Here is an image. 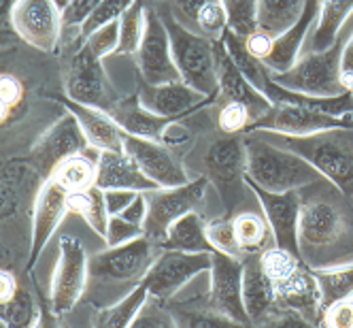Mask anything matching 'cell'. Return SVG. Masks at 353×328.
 Wrapping results in <instances>:
<instances>
[{"label":"cell","instance_id":"obj_1","mask_svg":"<svg viewBox=\"0 0 353 328\" xmlns=\"http://www.w3.org/2000/svg\"><path fill=\"white\" fill-rule=\"evenodd\" d=\"M298 241L309 267H334L353 256V203L325 177L300 188Z\"/></svg>","mask_w":353,"mask_h":328},{"label":"cell","instance_id":"obj_2","mask_svg":"<svg viewBox=\"0 0 353 328\" xmlns=\"http://www.w3.org/2000/svg\"><path fill=\"white\" fill-rule=\"evenodd\" d=\"M247 147V177L268 192L300 190L323 180V175L296 151L258 139L251 133L245 139Z\"/></svg>","mask_w":353,"mask_h":328},{"label":"cell","instance_id":"obj_3","mask_svg":"<svg viewBox=\"0 0 353 328\" xmlns=\"http://www.w3.org/2000/svg\"><path fill=\"white\" fill-rule=\"evenodd\" d=\"M353 128H334L307 137L279 135L281 147L309 160L327 182L353 200Z\"/></svg>","mask_w":353,"mask_h":328},{"label":"cell","instance_id":"obj_4","mask_svg":"<svg viewBox=\"0 0 353 328\" xmlns=\"http://www.w3.org/2000/svg\"><path fill=\"white\" fill-rule=\"evenodd\" d=\"M162 19L170 37L172 58L181 73V81L207 96L219 94L213 39L190 30L172 15H164Z\"/></svg>","mask_w":353,"mask_h":328},{"label":"cell","instance_id":"obj_5","mask_svg":"<svg viewBox=\"0 0 353 328\" xmlns=\"http://www.w3.org/2000/svg\"><path fill=\"white\" fill-rule=\"evenodd\" d=\"M343 39L325 49V52H313L298 60L285 73H272V79L290 90L311 94V96H339L345 90L341 81V54Z\"/></svg>","mask_w":353,"mask_h":328},{"label":"cell","instance_id":"obj_6","mask_svg":"<svg viewBox=\"0 0 353 328\" xmlns=\"http://www.w3.org/2000/svg\"><path fill=\"white\" fill-rule=\"evenodd\" d=\"M207 180L217 188L225 211H234V207L243 200L245 177H247V147L245 139L236 135L221 137L211 143L207 156Z\"/></svg>","mask_w":353,"mask_h":328},{"label":"cell","instance_id":"obj_7","mask_svg":"<svg viewBox=\"0 0 353 328\" xmlns=\"http://www.w3.org/2000/svg\"><path fill=\"white\" fill-rule=\"evenodd\" d=\"M160 251L162 247L147 235L121 245H107L90 258V275L103 282H137L143 280Z\"/></svg>","mask_w":353,"mask_h":328},{"label":"cell","instance_id":"obj_8","mask_svg":"<svg viewBox=\"0 0 353 328\" xmlns=\"http://www.w3.org/2000/svg\"><path fill=\"white\" fill-rule=\"evenodd\" d=\"M213 258L209 251H181V249H162L154 264L145 273V284L149 296L160 302L172 298L198 273L211 271Z\"/></svg>","mask_w":353,"mask_h":328},{"label":"cell","instance_id":"obj_9","mask_svg":"<svg viewBox=\"0 0 353 328\" xmlns=\"http://www.w3.org/2000/svg\"><path fill=\"white\" fill-rule=\"evenodd\" d=\"M334 128H353V113L332 115L325 111L298 107V105H272L268 113L251 122L247 133H272V135H292L307 137Z\"/></svg>","mask_w":353,"mask_h":328},{"label":"cell","instance_id":"obj_10","mask_svg":"<svg viewBox=\"0 0 353 328\" xmlns=\"http://www.w3.org/2000/svg\"><path fill=\"white\" fill-rule=\"evenodd\" d=\"M207 188H209V180L198 177L183 186L151 192V196L147 200L149 211H147V220H145V235L160 245L166 239L168 229L176 220L194 211L200 203H203Z\"/></svg>","mask_w":353,"mask_h":328},{"label":"cell","instance_id":"obj_11","mask_svg":"<svg viewBox=\"0 0 353 328\" xmlns=\"http://www.w3.org/2000/svg\"><path fill=\"white\" fill-rule=\"evenodd\" d=\"M88 147L90 141L81 128L79 119L68 111L47 133H43V137L34 143L28 160L41 175V180L47 182L52 180V175L60 162H64L70 156L83 154Z\"/></svg>","mask_w":353,"mask_h":328},{"label":"cell","instance_id":"obj_12","mask_svg":"<svg viewBox=\"0 0 353 328\" xmlns=\"http://www.w3.org/2000/svg\"><path fill=\"white\" fill-rule=\"evenodd\" d=\"M66 96L77 103L111 111L117 105V94L111 86L100 60L88 45H83L70 60L66 79Z\"/></svg>","mask_w":353,"mask_h":328},{"label":"cell","instance_id":"obj_13","mask_svg":"<svg viewBox=\"0 0 353 328\" xmlns=\"http://www.w3.org/2000/svg\"><path fill=\"white\" fill-rule=\"evenodd\" d=\"M90 275V260L79 239L64 235L60 239V258L52 280V311L68 313L81 298Z\"/></svg>","mask_w":353,"mask_h":328},{"label":"cell","instance_id":"obj_14","mask_svg":"<svg viewBox=\"0 0 353 328\" xmlns=\"http://www.w3.org/2000/svg\"><path fill=\"white\" fill-rule=\"evenodd\" d=\"M137 66L141 79L147 84L160 86L181 81V73L172 58L170 37L164 26V19L154 9H147L145 13V35L137 52Z\"/></svg>","mask_w":353,"mask_h":328},{"label":"cell","instance_id":"obj_15","mask_svg":"<svg viewBox=\"0 0 353 328\" xmlns=\"http://www.w3.org/2000/svg\"><path fill=\"white\" fill-rule=\"evenodd\" d=\"M11 23L15 32L32 47L41 52H54L60 37L62 11L54 0H15Z\"/></svg>","mask_w":353,"mask_h":328},{"label":"cell","instance_id":"obj_16","mask_svg":"<svg viewBox=\"0 0 353 328\" xmlns=\"http://www.w3.org/2000/svg\"><path fill=\"white\" fill-rule=\"evenodd\" d=\"M245 184L254 190L258 196L262 211L270 224L274 245H279L296 256L300 254V241H298V222H300V190L290 192H268L256 182L245 177Z\"/></svg>","mask_w":353,"mask_h":328},{"label":"cell","instance_id":"obj_17","mask_svg":"<svg viewBox=\"0 0 353 328\" xmlns=\"http://www.w3.org/2000/svg\"><path fill=\"white\" fill-rule=\"evenodd\" d=\"M211 292L209 305L225 316L234 318L239 324L249 326L251 318L247 316L243 302V260L236 256L213 251L211 254Z\"/></svg>","mask_w":353,"mask_h":328},{"label":"cell","instance_id":"obj_18","mask_svg":"<svg viewBox=\"0 0 353 328\" xmlns=\"http://www.w3.org/2000/svg\"><path fill=\"white\" fill-rule=\"evenodd\" d=\"M141 103L158 115L164 117H176L181 119L188 113H194L198 109H203L205 105L213 103L217 94H203L194 90L192 86L183 81H172V84H147L145 79L139 77V90H137Z\"/></svg>","mask_w":353,"mask_h":328},{"label":"cell","instance_id":"obj_19","mask_svg":"<svg viewBox=\"0 0 353 328\" xmlns=\"http://www.w3.org/2000/svg\"><path fill=\"white\" fill-rule=\"evenodd\" d=\"M66 213H68V192L56 180H47L37 192L34 207H32V237H30L28 271L37 264L45 245L54 237L56 229Z\"/></svg>","mask_w":353,"mask_h":328},{"label":"cell","instance_id":"obj_20","mask_svg":"<svg viewBox=\"0 0 353 328\" xmlns=\"http://www.w3.org/2000/svg\"><path fill=\"white\" fill-rule=\"evenodd\" d=\"M123 151L130 154L132 160L141 166V171L149 180H154L160 188H176L188 184V175L176 162V158L160 143L134 135H123Z\"/></svg>","mask_w":353,"mask_h":328},{"label":"cell","instance_id":"obj_21","mask_svg":"<svg viewBox=\"0 0 353 328\" xmlns=\"http://www.w3.org/2000/svg\"><path fill=\"white\" fill-rule=\"evenodd\" d=\"M213 52H215V68H217L219 92L228 100H236V103L247 105L251 115H254V119L268 113L272 109V103L262 92H258L254 86H251V81L245 77V73L239 68V64L230 56L223 39L213 41Z\"/></svg>","mask_w":353,"mask_h":328},{"label":"cell","instance_id":"obj_22","mask_svg":"<svg viewBox=\"0 0 353 328\" xmlns=\"http://www.w3.org/2000/svg\"><path fill=\"white\" fill-rule=\"evenodd\" d=\"M276 288V307L296 309L305 316L311 326H321L323 318V302L319 282L309 264L296 269L288 280L279 282Z\"/></svg>","mask_w":353,"mask_h":328},{"label":"cell","instance_id":"obj_23","mask_svg":"<svg viewBox=\"0 0 353 328\" xmlns=\"http://www.w3.org/2000/svg\"><path fill=\"white\" fill-rule=\"evenodd\" d=\"M96 186L103 190H134V192H156L160 186L149 180L141 166L123 149H103L98 158Z\"/></svg>","mask_w":353,"mask_h":328},{"label":"cell","instance_id":"obj_24","mask_svg":"<svg viewBox=\"0 0 353 328\" xmlns=\"http://www.w3.org/2000/svg\"><path fill=\"white\" fill-rule=\"evenodd\" d=\"M243 302L251 322L262 324L276 307V288L260 262V254L243 258Z\"/></svg>","mask_w":353,"mask_h":328},{"label":"cell","instance_id":"obj_25","mask_svg":"<svg viewBox=\"0 0 353 328\" xmlns=\"http://www.w3.org/2000/svg\"><path fill=\"white\" fill-rule=\"evenodd\" d=\"M60 103L79 119L81 128L90 141V145L98 149H123V128L111 117L109 111L77 103L68 96H58Z\"/></svg>","mask_w":353,"mask_h":328},{"label":"cell","instance_id":"obj_26","mask_svg":"<svg viewBox=\"0 0 353 328\" xmlns=\"http://www.w3.org/2000/svg\"><path fill=\"white\" fill-rule=\"evenodd\" d=\"M111 117L121 126L123 133L151 139V141H164V133L170 124L176 122V117H164L154 111H149L143 103L139 94L128 96V98H119L117 105L109 111Z\"/></svg>","mask_w":353,"mask_h":328},{"label":"cell","instance_id":"obj_27","mask_svg":"<svg viewBox=\"0 0 353 328\" xmlns=\"http://www.w3.org/2000/svg\"><path fill=\"white\" fill-rule=\"evenodd\" d=\"M317 15H319V0H307L305 11H302L300 19L288 32H283L281 37H274L272 52L268 54L266 60H262L272 73H285L296 64L300 47L307 39L311 23L317 21Z\"/></svg>","mask_w":353,"mask_h":328},{"label":"cell","instance_id":"obj_28","mask_svg":"<svg viewBox=\"0 0 353 328\" xmlns=\"http://www.w3.org/2000/svg\"><path fill=\"white\" fill-rule=\"evenodd\" d=\"M45 182L28 158L9 160L3 171V218H11L30 190H41Z\"/></svg>","mask_w":353,"mask_h":328},{"label":"cell","instance_id":"obj_29","mask_svg":"<svg viewBox=\"0 0 353 328\" xmlns=\"http://www.w3.org/2000/svg\"><path fill=\"white\" fill-rule=\"evenodd\" d=\"M100 151L94 145H90L83 154L70 156L64 162L58 164L54 171L52 180H56L66 192H83L96 186V175H98V158Z\"/></svg>","mask_w":353,"mask_h":328},{"label":"cell","instance_id":"obj_30","mask_svg":"<svg viewBox=\"0 0 353 328\" xmlns=\"http://www.w3.org/2000/svg\"><path fill=\"white\" fill-rule=\"evenodd\" d=\"M162 249H181V251H217L213 243L207 237V222H203L196 211H190L176 220L168 233L166 239L160 243Z\"/></svg>","mask_w":353,"mask_h":328},{"label":"cell","instance_id":"obj_31","mask_svg":"<svg viewBox=\"0 0 353 328\" xmlns=\"http://www.w3.org/2000/svg\"><path fill=\"white\" fill-rule=\"evenodd\" d=\"M353 11V0H319L317 26L311 39L313 52H325L330 49L343 30V23Z\"/></svg>","mask_w":353,"mask_h":328},{"label":"cell","instance_id":"obj_32","mask_svg":"<svg viewBox=\"0 0 353 328\" xmlns=\"http://www.w3.org/2000/svg\"><path fill=\"white\" fill-rule=\"evenodd\" d=\"M68 211L81 215L98 237L103 239L107 237L111 213L107 207V196L103 188L92 186L90 190L83 192H68Z\"/></svg>","mask_w":353,"mask_h":328},{"label":"cell","instance_id":"obj_33","mask_svg":"<svg viewBox=\"0 0 353 328\" xmlns=\"http://www.w3.org/2000/svg\"><path fill=\"white\" fill-rule=\"evenodd\" d=\"M234 222V235L236 243L243 251V256L247 254H262L270 245H274V235L272 229L266 220L256 211H243L232 218Z\"/></svg>","mask_w":353,"mask_h":328},{"label":"cell","instance_id":"obj_34","mask_svg":"<svg viewBox=\"0 0 353 328\" xmlns=\"http://www.w3.org/2000/svg\"><path fill=\"white\" fill-rule=\"evenodd\" d=\"M307 0H258V30L281 37L300 19Z\"/></svg>","mask_w":353,"mask_h":328},{"label":"cell","instance_id":"obj_35","mask_svg":"<svg viewBox=\"0 0 353 328\" xmlns=\"http://www.w3.org/2000/svg\"><path fill=\"white\" fill-rule=\"evenodd\" d=\"M149 298V288L145 284V280H139V284L132 288V292L128 296H123L119 302L111 307L100 309L92 324L94 326H105V328H121V326H132L137 316L143 311L145 302Z\"/></svg>","mask_w":353,"mask_h":328},{"label":"cell","instance_id":"obj_36","mask_svg":"<svg viewBox=\"0 0 353 328\" xmlns=\"http://www.w3.org/2000/svg\"><path fill=\"white\" fill-rule=\"evenodd\" d=\"M321 290L323 311L336 300L353 298V262H343L334 267H311Z\"/></svg>","mask_w":353,"mask_h":328},{"label":"cell","instance_id":"obj_37","mask_svg":"<svg viewBox=\"0 0 353 328\" xmlns=\"http://www.w3.org/2000/svg\"><path fill=\"white\" fill-rule=\"evenodd\" d=\"M145 13L147 7L143 0L134 3L125 9V13L119 17V47L115 54H137L143 35H145Z\"/></svg>","mask_w":353,"mask_h":328},{"label":"cell","instance_id":"obj_38","mask_svg":"<svg viewBox=\"0 0 353 328\" xmlns=\"http://www.w3.org/2000/svg\"><path fill=\"white\" fill-rule=\"evenodd\" d=\"M0 322L3 326H37L39 320V307L32 300L30 292L17 288V292L9 298L0 302Z\"/></svg>","mask_w":353,"mask_h":328},{"label":"cell","instance_id":"obj_39","mask_svg":"<svg viewBox=\"0 0 353 328\" xmlns=\"http://www.w3.org/2000/svg\"><path fill=\"white\" fill-rule=\"evenodd\" d=\"M170 313H172L176 326H209V328H217V326H223V328L243 326L234 318L213 309L211 305L207 309H190V311H188L185 305H170Z\"/></svg>","mask_w":353,"mask_h":328},{"label":"cell","instance_id":"obj_40","mask_svg":"<svg viewBox=\"0 0 353 328\" xmlns=\"http://www.w3.org/2000/svg\"><path fill=\"white\" fill-rule=\"evenodd\" d=\"M260 262H262V269L266 271V275L274 282V286L288 280L296 269L302 267L300 256L292 254V251H288L279 245H270L266 251H262Z\"/></svg>","mask_w":353,"mask_h":328},{"label":"cell","instance_id":"obj_41","mask_svg":"<svg viewBox=\"0 0 353 328\" xmlns=\"http://www.w3.org/2000/svg\"><path fill=\"white\" fill-rule=\"evenodd\" d=\"M228 11V26L247 37L258 28V0H221Z\"/></svg>","mask_w":353,"mask_h":328},{"label":"cell","instance_id":"obj_42","mask_svg":"<svg viewBox=\"0 0 353 328\" xmlns=\"http://www.w3.org/2000/svg\"><path fill=\"white\" fill-rule=\"evenodd\" d=\"M132 3L134 0H103V3L94 9V13L81 23V37L88 39L98 28H103V26H107V23L119 19Z\"/></svg>","mask_w":353,"mask_h":328},{"label":"cell","instance_id":"obj_43","mask_svg":"<svg viewBox=\"0 0 353 328\" xmlns=\"http://www.w3.org/2000/svg\"><path fill=\"white\" fill-rule=\"evenodd\" d=\"M207 237L213 243V247L217 251H223V254L230 256H243V251L236 243V235H234V222L232 218H217L207 222Z\"/></svg>","mask_w":353,"mask_h":328},{"label":"cell","instance_id":"obj_44","mask_svg":"<svg viewBox=\"0 0 353 328\" xmlns=\"http://www.w3.org/2000/svg\"><path fill=\"white\" fill-rule=\"evenodd\" d=\"M251 122H254V115H251L249 107L243 105V103H236V100H228V103L221 107L219 117H217L219 131L223 135H241V133H247Z\"/></svg>","mask_w":353,"mask_h":328},{"label":"cell","instance_id":"obj_45","mask_svg":"<svg viewBox=\"0 0 353 328\" xmlns=\"http://www.w3.org/2000/svg\"><path fill=\"white\" fill-rule=\"evenodd\" d=\"M85 45L100 60H105L107 56L115 54L117 47H119V19L107 23V26L98 28L94 35H90L85 39Z\"/></svg>","mask_w":353,"mask_h":328},{"label":"cell","instance_id":"obj_46","mask_svg":"<svg viewBox=\"0 0 353 328\" xmlns=\"http://www.w3.org/2000/svg\"><path fill=\"white\" fill-rule=\"evenodd\" d=\"M0 96H3V105H0L3 124H9L23 100V86L15 75H9V73L3 75V79H0Z\"/></svg>","mask_w":353,"mask_h":328},{"label":"cell","instance_id":"obj_47","mask_svg":"<svg viewBox=\"0 0 353 328\" xmlns=\"http://www.w3.org/2000/svg\"><path fill=\"white\" fill-rule=\"evenodd\" d=\"M145 235V226L141 224H134L130 220H125L123 215H111L109 220V231H107V245L113 247V245H121V243H128L137 237H143Z\"/></svg>","mask_w":353,"mask_h":328},{"label":"cell","instance_id":"obj_48","mask_svg":"<svg viewBox=\"0 0 353 328\" xmlns=\"http://www.w3.org/2000/svg\"><path fill=\"white\" fill-rule=\"evenodd\" d=\"M321 326L327 328H353V298H343L332 302L323 311Z\"/></svg>","mask_w":353,"mask_h":328},{"label":"cell","instance_id":"obj_49","mask_svg":"<svg viewBox=\"0 0 353 328\" xmlns=\"http://www.w3.org/2000/svg\"><path fill=\"white\" fill-rule=\"evenodd\" d=\"M100 3L103 0H70V5L62 11V23L64 26H81Z\"/></svg>","mask_w":353,"mask_h":328},{"label":"cell","instance_id":"obj_50","mask_svg":"<svg viewBox=\"0 0 353 328\" xmlns=\"http://www.w3.org/2000/svg\"><path fill=\"white\" fill-rule=\"evenodd\" d=\"M272 43H274V37H270L268 32L264 30H254L251 35L245 37V47L251 56H256L258 60H266L268 54L272 52Z\"/></svg>","mask_w":353,"mask_h":328},{"label":"cell","instance_id":"obj_51","mask_svg":"<svg viewBox=\"0 0 353 328\" xmlns=\"http://www.w3.org/2000/svg\"><path fill=\"white\" fill-rule=\"evenodd\" d=\"M132 326H137V328H139V326H141V328H145V326H176V322H174L172 313H168L164 307L147 309V302H145L143 311L137 316V320H134Z\"/></svg>","mask_w":353,"mask_h":328},{"label":"cell","instance_id":"obj_52","mask_svg":"<svg viewBox=\"0 0 353 328\" xmlns=\"http://www.w3.org/2000/svg\"><path fill=\"white\" fill-rule=\"evenodd\" d=\"M137 194H139V192H134V190H105L109 213H111V215L121 213V211L137 198Z\"/></svg>","mask_w":353,"mask_h":328},{"label":"cell","instance_id":"obj_53","mask_svg":"<svg viewBox=\"0 0 353 328\" xmlns=\"http://www.w3.org/2000/svg\"><path fill=\"white\" fill-rule=\"evenodd\" d=\"M341 81L345 90L353 92V35L345 43L343 54H341Z\"/></svg>","mask_w":353,"mask_h":328},{"label":"cell","instance_id":"obj_54","mask_svg":"<svg viewBox=\"0 0 353 328\" xmlns=\"http://www.w3.org/2000/svg\"><path fill=\"white\" fill-rule=\"evenodd\" d=\"M215 3V0H174V9L183 19H188L190 23H196L198 13L203 11L207 5ZM194 30V28H192Z\"/></svg>","mask_w":353,"mask_h":328},{"label":"cell","instance_id":"obj_55","mask_svg":"<svg viewBox=\"0 0 353 328\" xmlns=\"http://www.w3.org/2000/svg\"><path fill=\"white\" fill-rule=\"evenodd\" d=\"M147 211H149V203H147V198L143 196V192L137 194V198L132 200V203L125 207L119 215H123L125 220H130L134 224H141L145 226V220H147Z\"/></svg>","mask_w":353,"mask_h":328},{"label":"cell","instance_id":"obj_56","mask_svg":"<svg viewBox=\"0 0 353 328\" xmlns=\"http://www.w3.org/2000/svg\"><path fill=\"white\" fill-rule=\"evenodd\" d=\"M19 284L15 280V275L11 271H3L0 273V302L9 300L15 292H17Z\"/></svg>","mask_w":353,"mask_h":328},{"label":"cell","instance_id":"obj_57","mask_svg":"<svg viewBox=\"0 0 353 328\" xmlns=\"http://www.w3.org/2000/svg\"><path fill=\"white\" fill-rule=\"evenodd\" d=\"M54 3H56V7H58L60 11H64V9L70 5V0H54Z\"/></svg>","mask_w":353,"mask_h":328},{"label":"cell","instance_id":"obj_58","mask_svg":"<svg viewBox=\"0 0 353 328\" xmlns=\"http://www.w3.org/2000/svg\"><path fill=\"white\" fill-rule=\"evenodd\" d=\"M143 3H147V0H143Z\"/></svg>","mask_w":353,"mask_h":328}]
</instances>
